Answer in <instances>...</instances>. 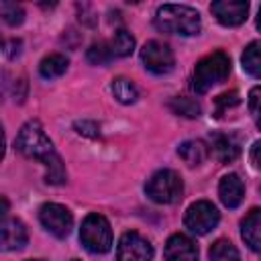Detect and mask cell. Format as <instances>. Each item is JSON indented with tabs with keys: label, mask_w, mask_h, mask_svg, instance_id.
Returning a JSON list of instances; mask_svg holds the SVG:
<instances>
[{
	"label": "cell",
	"mask_w": 261,
	"mask_h": 261,
	"mask_svg": "<svg viewBox=\"0 0 261 261\" xmlns=\"http://www.w3.org/2000/svg\"><path fill=\"white\" fill-rule=\"evenodd\" d=\"M0 16L4 18V22H8L10 27H16L24 20V10L20 4L16 2H2L0 4Z\"/></svg>",
	"instance_id": "obj_24"
},
{
	"label": "cell",
	"mask_w": 261,
	"mask_h": 261,
	"mask_svg": "<svg viewBox=\"0 0 261 261\" xmlns=\"http://www.w3.org/2000/svg\"><path fill=\"white\" fill-rule=\"evenodd\" d=\"M14 147L24 157L39 159L43 163H47L49 159H53L57 155L55 149H53L51 139L47 137V133L43 130V126L37 120H29L27 124H22L20 133H18V137L14 141Z\"/></svg>",
	"instance_id": "obj_3"
},
{
	"label": "cell",
	"mask_w": 261,
	"mask_h": 261,
	"mask_svg": "<svg viewBox=\"0 0 261 261\" xmlns=\"http://www.w3.org/2000/svg\"><path fill=\"white\" fill-rule=\"evenodd\" d=\"M214 104H216V116H222V112H226L228 108H232V106L239 104V94L234 90L232 92H224V94H220L214 100Z\"/></svg>",
	"instance_id": "obj_26"
},
{
	"label": "cell",
	"mask_w": 261,
	"mask_h": 261,
	"mask_svg": "<svg viewBox=\"0 0 261 261\" xmlns=\"http://www.w3.org/2000/svg\"><path fill=\"white\" fill-rule=\"evenodd\" d=\"M71 261H80V259H71Z\"/></svg>",
	"instance_id": "obj_32"
},
{
	"label": "cell",
	"mask_w": 261,
	"mask_h": 261,
	"mask_svg": "<svg viewBox=\"0 0 261 261\" xmlns=\"http://www.w3.org/2000/svg\"><path fill=\"white\" fill-rule=\"evenodd\" d=\"M39 220L57 239H65L73 226L71 212L61 204H43L39 210Z\"/></svg>",
	"instance_id": "obj_8"
},
{
	"label": "cell",
	"mask_w": 261,
	"mask_h": 261,
	"mask_svg": "<svg viewBox=\"0 0 261 261\" xmlns=\"http://www.w3.org/2000/svg\"><path fill=\"white\" fill-rule=\"evenodd\" d=\"M163 255L165 261H198V247L190 237L177 232L167 239Z\"/></svg>",
	"instance_id": "obj_12"
},
{
	"label": "cell",
	"mask_w": 261,
	"mask_h": 261,
	"mask_svg": "<svg viewBox=\"0 0 261 261\" xmlns=\"http://www.w3.org/2000/svg\"><path fill=\"white\" fill-rule=\"evenodd\" d=\"M80 241L90 253H106L112 247V230L102 214H88L80 228Z\"/></svg>",
	"instance_id": "obj_5"
},
{
	"label": "cell",
	"mask_w": 261,
	"mask_h": 261,
	"mask_svg": "<svg viewBox=\"0 0 261 261\" xmlns=\"http://www.w3.org/2000/svg\"><path fill=\"white\" fill-rule=\"evenodd\" d=\"M6 212H8V200H6L4 196H0V222L4 220Z\"/></svg>",
	"instance_id": "obj_30"
},
{
	"label": "cell",
	"mask_w": 261,
	"mask_h": 261,
	"mask_svg": "<svg viewBox=\"0 0 261 261\" xmlns=\"http://www.w3.org/2000/svg\"><path fill=\"white\" fill-rule=\"evenodd\" d=\"M257 153H259V141H255V143H253V149H251V163H253V167H259V157H257Z\"/></svg>",
	"instance_id": "obj_29"
},
{
	"label": "cell",
	"mask_w": 261,
	"mask_h": 261,
	"mask_svg": "<svg viewBox=\"0 0 261 261\" xmlns=\"http://www.w3.org/2000/svg\"><path fill=\"white\" fill-rule=\"evenodd\" d=\"M218 220H220V212L208 200L194 202L186 210V216H184L186 228L190 232H194V234H206V232H210L218 224Z\"/></svg>",
	"instance_id": "obj_6"
},
{
	"label": "cell",
	"mask_w": 261,
	"mask_h": 261,
	"mask_svg": "<svg viewBox=\"0 0 261 261\" xmlns=\"http://www.w3.org/2000/svg\"><path fill=\"white\" fill-rule=\"evenodd\" d=\"M259 94H261L259 86H255L251 90V94H249V110H251V114H253V118L257 122H259Z\"/></svg>",
	"instance_id": "obj_27"
},
{
	"label": "cell",
	"mask_w": 261,
	"mask_h": 261,
	"mask_svg": "<svg viewBox=\"0 0 261 261\" xmlns=\"http://www.w3.org/2000/svg\"><path fill=\"white\" fill-rule=\"evenodd\" d=\"M29 230L18 218L0 222V251H18L27 245Z\"/></svg>",
	"instance_id": "obj_11"
},
{
	"label": "cell",
	"mask_w": 261,
	"mask_h": 261,
	"mask_svg": "<svg viewBox=\"0 0 261 261\" xmlns=\"http://www.w3.org/2000/svg\"><path fill=\"white\" fill-rule=\"evenodd\" d=\"M169 108H171L175 114H181V116H188V118H196V116H200V112H202L200 104H198L194 98H186V96L173 98V100L169 102Z\"/></svg>",
	"instance_id": "obj_22"
},
{
	"label": "cell",
	"mask_w": 261,
	"mask_h": 261,
	"mask_svg": "<svg viewBox=\"0 0 261 261\" xmlns=\"http://www.w3.org/2000/svg\"><path fill=\"white\" fill-rule=\"evenodd\" d=\"M45 181L47 184H53V186H59V184H65V167H63V163H61V159H59V155H55L53 159H49L47 163H45Z\"/></svg>",
	"instance_id": "obj_23"
},
{
	"label": "cell",
	"mask_w": 261,
	"mask_h": 261,
	"mask_svg": "<svg viewBox=\"0 0 261 261\" xmlns=\"http://www.w3.org/2000/svg\"><path fill=\"white\" fill-rule=\"evenodd\" d=\"M177 155L188 163V165H200L208 157V147L202 141H184L177 147Z\"/></svg>",
	"instance_id": "obj_16"
},
{
	"label": "cell",
	"mask_w": 261,
	"mask_h": 261,
	"mask_svg": "<svg viewBox=\"0 0 261 261\" xmlns=\"http://www.w3.org/2000/svg\"><path fill=\"white\" fill-rule=\"evenodd\" d=\"M141 59H143L145 67L151 73H155V75L169 73L173 69V63H175L173 51L169 49V45H165L161 41H149V43H145L143 49H141Z\"/></svg>",
	"instance_id": "obj_7"
},
{
	"label": "cell",
	"mask_w": 261,
	"mask_h": 261,
	"mask_svg": "<svg viewBox=\"0 0 261 261\" xmlns=\"http://www.w3.org/2000/svg\"><path fill=\"white\" fill-rule=\"evenodd\" d=\"M218 196H220V202L226 208H237L243 202V196H245V186H243L241 177L237 173L224 175L218 184Z\"/></svg>",
	"instance_id": "obj_13"
},
{
	"label": "cell",
	"mask_w": 261,
	"mask_h": 261,
	"mask_svg": "<svg viewBox=\"0 0 261 261\" xmlns=\"http://www.w3.org/2000/svg\"><path fill=\"white\" fill-rule=\"evenodd\" d=\"M108 49H110L112 57H128L135 51V39H133V35L128 31L118 29L114 33L112 41L108 43Z\"/></svg>",
	"instance_id": "obj_18"
},
{
	"label": "cell",
	"mask_w": 261,
	"mask_h": 261,
	"mask_svg": "<svg viewBox=\"0 0 261 261\" xmlns=\"http://www.w3.org/2000/svg\"><path fill=\"white\" fill-rule=\"evenodd\" d=\"M241 61H243V69H245L249 75H253V77H259V75H261L259 41H253V43H249V45H247V49H245V53H243Z\"/></svg>",
	"instance_id": "obj_21"
},
{
	"label": "cell",
	"mask_w": 261,
	"mask_h": 261,
	"mask_svg": "<svg viewBox=\"0 0 261 261\" xmlns=\"http://www.w3.org/2000/svg\"><path fill=\"white\" fill-rule=\"evenodd\" d=\"M212 153H214V157L220 163H230V161H234L239 157L241 147H239L234 137H230V135H216L212 139Z\"/></svg>",
	"instance_id": "obj_15"
},
{
	"label": "cell",
	"mask_w": 261,
	"mask_h": 261,
	"mask_svg": "<svg viewBox=\"0 0 261 261\" xmlns=\"http://www.w3.org/2000/svg\"><path fill=\"white\" fill-rule=\"evenodd\" d=\"M155 27L161 33L169 35H198L200 33V14L192 6L184 4H163L155 12Z\"/></svg>",
	"instance_id": "obj_1"
},
{
	"label": "cell",
	"mask_w": 261,
	"mask_h": 261,
	"mask_svg": "<svg viewBox=\"0 0 261 261\" xmlns=\"http://www.w3.org/2000/svg\"><path fill=\"white\" fill-rule=\"evenodd\" d=\"M212 14L218 18L220 24L224 27H239L247 20V14H249V4L243 2V0H220V2H214L210 6Z\"/></svg>",
	"instance_id": "obj_10"
},
{
	"label": "cell",
	"mask_w": 261,
	"mask_h": 261,
	"mask_svg": "<svg viewBox=\"0 0 261 261\" xmlns=\"http://www.w3.org/2000/svg\"><path fill=\"white\" fill-rule=\"evenodd\" d=\"M31 261H37V259H31Z\"/></svg>",
	"instance_id": "obj_33"
},
{
	"label": "cell",
	"mask_w": 261,
	"mask_h": 261,
	"mask_svg": "<svg viewBox=\"0 0 261 261\" xmlns=\"http://www.w3.org/2000/svg\"><path fill=\"white\" fill-rule=\"evenodd\" d=\"M86 57H88V61H90V63H94V65H104V63H108V61L112 59L110 49H108V43H104V41L90 45V49H88V55H86Z\"/></svg>",
	"instance_id": "obj_25"
},
{
	"label": "cell",
	"mask_w": 261,
	"mask_h": 261,
	"mask_svg": "<svg viewBox=\"0 0 261 261\" xmlns=\"http://www.w3.org/2000/svg\"><path fill=\"white\" fill-rule=\"evenodd\" d=\"M4 149H6V139H4V130H2V126H0V161H2V157H4Z\"/></svg>",
	"instance_id": "obj_31"
},
{
	"label": "cell",
	"mask_w": 261,
	"mask_h": 261,
	"mask_svg": "<svg viewBox=\"0 0 261 261\" xmlns=\"http://www.w3.org/2000/svg\"><path fill=\"white\" fill-rule=\"evenodd\" d=\"M208 257H210V261H241L237 247H234L228 239H218V241H214V245L210 247Z\"/></svg>",
	"instance_id": "obj_20"
},
{
	"label": "cell",
	"mask_w": 261,
	"mask_h": 261,
	"mask_svg": "<svg viewBox=\"0 0 261 261\" xmlns=\"http://www.w3.org/2000/svg\"><path fill=\"white\" fill-rule=\"evenodd\" d=\"M153 247L139 232H124L116 247V261H151Z\"/></svg>",
	"instance_id": "obj_9"
},
{
	"label": "cell",
	"mask_w": 261,
	"mask_h": 261,
	"mask_svg": "<svg viewBox=\"0 0 261 261\" xmlns=\"http://www.w3.org/2000/svg\"><path fill=\"white\" fill-rule=\"evenodd\" d=\"M241 237L253 251L261 249V210L259 208H253L241 222Z\"/></svg>",
	"instance_id": "obj_14"
},
{
	"label": "cell",
	"mask_w": 261,
	"mask_h": 261,
	"mask_svg": "<svg viewBox=\"0 0 261 261\" xmlns=\"http://www.w3.org/2000/svg\"><path fill=\"white\" fill-rule=\"evenodd\" d=\"M228 73H230V57L222 51H214L198 61L192 75V88L196 94H206L212 86L224 82Z\"/></svg>",
	"instance_id": "obj_2"
},
{
	"label": "cell",
	"mask_w": 261,
	"mask_h": 261,
	"mask_svg": "<svg viewBox=\"0 0 261 261\" xmlns=\"http://www.w3.org/2000/svg\"><path fill=\"white\" fill-rule=\"evenodd\" d=\"M67 65H69V61H67L65 55H61V53H51V55L43 57V61L39 63V71H41L43 77L53 80V77L63 75L65 69H67Z\"/></svg>",
	"instance_id": "obj_17"
},
{
	"label": "cell",
	"mask_w": 261,
	"mask_h": 261,
	"mask_svg": "<svg viewBox=\"0 0 261 261\" xmlns=\"http://www.w3.org/2000/svg\"><path fill=\"white\" fill-rule=\"evenodd\" d=\"M112 94L120 104H133L139 98V90L128 77H116L112 82Z\"/></svg>",
	"instance_id": "obj_19"
},
{
	"label": "cell",
	"mask_w": 261,
	"mask_h": 261,
	"mask_svg": "<svg viewBox=\"0 0 261 261\" xmlns=\"http://www.w3.org/2000/svg\"><path fill=\"white\" fill-rule=\"evenodd\" d=\"M0 45H2V41H0Z\"/></svg>",
	"instance_id": "obj_34"
},
{
	"label": "cell",
	"mask_w": 261,
	"mask_h": 261,
	"mask_svg": "<svg viewBox=\"0 0 261 261\" xmlns=\"http://www.w3.org/2000/svg\"><path fill=\"white\" fill-rule=\"evenodd\" d=\"M145 192L157 204H175L181 200L184 184L179 173H175L173 169H161L151 175L145 186Z\"/></svg>",
	"instance_id": "obj_4"
},
{
	"label": "cell",
	"mask_w": 261,
	"mask_h": 261,
	"mask_svg": "<svg viewBox=\"0 0 261 261\" xmlns=\"http://www.w3.org/2000/svg\"><path fill=\"white\" fill-rule=\"evenodd\" d=\"M75 128H80L77 133L80 135H86V137H98V126L94 124V122H77L75 124Z\"/></svg>",
	"instance_id": "obj_28"
}]
</instances>
